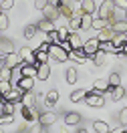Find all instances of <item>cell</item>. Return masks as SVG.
Masks as SVG:
<instances>
[{"label": "cell", "mask_w": 127, "mask_h": 133, "mask_svg": "<svg viewBox=\"0 0 127 133\" xmlns=\"http://www.w3.org/2000/svg\"><path fill=\"white\" fill-rule=\"evenodd\" d=\"M107 24V20H103V18H95L93 16V24H91V28H95V30H101V28H105Z\"/></svg>", "instance_id": "cell-38"}, {"label": "cell", "mask_w": 127, "mask_h": 133, "mask_svg": "<svg viewBox=\"0 0 127 133\" xmlns=\"http://www.w3.org/2000/svg\"><path fill=\"white\" fill-rule=\"evenodd\" d=\"M36 66H38V65L22 63V65L18 66V71H20V75H22V77H36Z\"/></svg>", "instance_id": "cell-14"}, {"label": "cell", "mask_w": 127, "mask_h": 133, "mask_svg": "<svg viewBox=\"0 0 127 133\" xmlns=\"http://www.w3.org/2000/svg\"><path fill=\"white\" fill-rule=\"evenodd\" d=\"M65 81H67L69 85H73V83L79 81V73H77L75 66H69V69H67V73H65Z\"/></svg>", "instance_id": "cell-25"}, {"label": "cell", "mask_w": 127, "mask_h": 133, "mask_svg": "<svg viewBox=\"0 0 127 133\" xmlns=\"http://www.w3.org/2000/svg\"><path fill=\"white\" fill-rule=\"evenodd\" d=\"M36 32H38V26H36V24H26L22 34H24L26 41H30V38H34V34H36Z\"/></svg>", "instance_id": "cell-32"}, {"label": "cell", "mask_w": 127, "mask_h": 133, "mask_svg": "<svg viewBox=\"0 0 127 133\" xmlns=\"http://www.w3.org/2000/svg\"><path fill=\"white\" fill-rule=\"evenodd\" d=\"M91 58H93V65L95 66H103V65H105V52H103V50H97Z\"/></svg>", "instance_id": "cell-34"}, {"label": "cell", "mask_w": 127, "mask_h": 133, "mask_svg": "<svg viewBox=\"0 0 127 133\" xmlns=\"http://www.w3.org/2000/svg\"><path fill=\"white\" fill-rule=\"evenodd\" d=\"M79 4H81V12H85V14H95V12H97L95 0H81Z\"/></svg>", "instance_id": "cell-16"}, {"label": "cell", "mask_w": 127, "mask_h": 133, "mask_svg": "<svg viewBox=\"0 0 127 133\" xmlns=\"http://www.w3.org/2000/svg\"><path fill=\"white\" fill-rule=\"evenodd\" d=\"M123 133H127V131H123Z\"/></svg>", "instance_id": "cell-59"}, {"label": "cell", "mask_w": 127, "mask_h": 133, "mask_svg": "<svg viewBox=\"0 0 127 133\" xmlns=\"http://www.w3.org/2000/svg\"><path fill=\"white\" fill-rule=\"evenodd\" d=\"M10 89H12L10 81H2V79H0V93H2V95H6V93H8Z\"/></svg>", "instance_id": "cell-44"}, {"label": "cell", "mask_w": 127, "mask_h": 133, "mask_svg": "<svg viewBox=\"0 0 127 133\" xmlns=\"http://www.w3.org/2000/svg\"><path fill=\"white\" fill-rule=\"evenodd\" d=\"M46 42H51V44H55L57 41V30H52V32H46Z\"/></svg>", "instance_id": "cell-48"}, {"label": "cell", "mask_w": 127, "mask_h": 133, "mask_svg": "<svg viewBox=\"0 0 127 133\" xmlns=\"http://www.w3.org/2000/svg\"><path fill=\"white\" fill-rule=\"evenodd\" d=\"M81 49H83V52L87 55V57H93L95 52L99 50V41H97V38H89V41L83 42V46H81Z\"/></svg>", "instance_id": "cell-7"}, {"label": "cell", "mask_w": 127, "mask_h": 133, "mask_svg": "<svg viewBox=\"0 0 127 133\" xmlns=\"http://www.w3.org/2000/svg\"><path fill=\"white\" fill-rule=\"evenodd\" d=\"M49 57H51V61H55V63H67L69 61V50H65L59 42H55V44H51V49H49Z\"/></svg>", "instance_id": "cell-1"}, {"label": "cell", "mask_w": 127, "mask_h": 133, "mask_svg": "<svg viewBox=\"0 0 127 133\" xmlns=\"http://www.w3.org/2000/svg\"><path fill=\"white\" fill-rule=\"evenodd\" d=\"M14 8V0H0V10L6 12V10Z\"/></svg>", "instance_id": "cell-43"}, {"label": "cell", "mask_w": 127, "mask_h": 133, "mask_svg": "<svg viewBox=\"0 0 127 133\" xmlns=\"http://www.w3.org/2000/svg\"><path fill=\"white\" fill-rule=\"evenodd\" d=\"M22 133H26V131H22Z\"/></svg>", "instance_id": "cell-58"}, {"label": "cell", "mask_w": 127, "mask_h": 133, "mask_svg": "<svg viewBox=\"0 0 127 133\" xmlns=\"http://www.w3.org/2000/svg\"><path fill=\"white\" fill-rule=\"evenodd\" d=\"M105 93H99V91H87V95H85V103L89 105V107H97L101 109L103 105H105V97H103Z\"/></svg>", "instance_id": "cell-2"}, {"label": "cell", "mask_w": 127, "mask_h": 133, "mask_svg": "<svg viewBox=\"0 0 127 133\" xmlns=\"http://www.w3.org/2000/svg\"><path fill=\"white\" fill-rule=\"evenodd\" d=\"M111 30L115 34H125L127 32V20H115V22H111Z\"/></svg>", "instance_id": "cell-21"}, {"label": "cell", "mask_w": 127, "mask_h": 133, "mask_svg": "<svg viewBox=\"0 0 127 133\" xmlns=\"http://www.w3.org/2000/svg\"><path fill=\"white\" fill-rule=\"evenodd\" d=\"M113 30H111V26H105V28H101L99 30V36H97V41L99 42H105V41H111L113 38Z\"/></svg>", "instance_id": "cell-26"}, {"label": "cell", "mask_w": 127, "mask_h": 133, "mask_svg": "<svg viewBox=\"0 0 127 133\" xmlns=\"http://www.w3.org/2000/svg\"><path fill=\"white\" fill-rule=\"evenodd\" d=\"M12 46H14V44H12V41L4 38V36L0 34V55H6V52H12V50H14Z\"/></svg>", "instance_id": "cell-24"}, {"label": "cell", "mask_w": 127, "mask_h": 133, "mask_svg": "<svg viewBox=\"0 0 127 133\" xmlns=\"http://www.w3.org/2000/svg\"><path fill=\"white\" fill-rule=\"evenodd\" d=\"M77 133H87V129H79V131H77Z\"/></svg>", "instance_id": "cell-53"}, {"label": "cell", "mask_w": 127, "mask_h": 133, "mask_svg": "<svg viewBox=\"0 0 127 133\" xmlns=\"http://www.w3.org/2000/svg\"><path fill=\"white\" fill-rule=\"evenodd\" d=\"M125 20H127V10H125Z\"/></svg>", "instance_id": "cell-54"}, {"label": "cell", "mask_w": 127, "mask_h": 133, "mask_svg": "<svg viewBox=\"0 0 127 133\" xmlns=\"http://www.w3.org/2000/svg\"><path fill=\"white\" fill-rule=\"evenodd\" d=\"M8 26H10L8 14H4V12H0V30H6Z\"/></svg>", "instance_id": "cell-41"}, {"label": "cell", "mask_w": 127, "mask_h": 133, "mask_svg": "<svg viewBox=\"0 0 127 133\" xmlns=\"http://www.w3.org/2000/svg\"><path fill=\"white\" fill-rule=\"evenodd\" d=\"M0 133H4V131H0Z\"/></svg>", "instance_id": "cell-57"}, {"label": "cell", "mask_w": 127, "mask_h": 133, "mask_svg": "<svg viewBox=\"0 0 127 133\" xmlns=\"http://www.w3.org/2000/svg\"><path fill=\"white\" fill-rule=\"evenodd\" d=\"M93 127H95V131H97V133H109V129H111L105 121H95Z\"/></svg>", "instance_id": "cell-36"}, {"label": "cell", "mask_w": 127, "mask_h": 133, "mask_svg": "<svg viewBox=\"0 0 127 133\" xmlns=\"http://www.w3.org/2000/svg\"><path fill=\"white\" fill-rule=\"evenodd\" d=\"M0 107H2V113H10V115H14V113H16V105H14L12 101H4Z\"/></svg>", "instance_id": "cell-35"}, {"label": "cell", "mask_w": 127, "mask_h": 133, "mask_svg": "<svg viewBox=\"0 0 127 133\" xmlns=\"http://www.w3.org/2000/svg\"><path fill=\"white\" fill-rule=\"evenodd\" d=\"M67 42H69V46H71V50L83 46V38H81V34H79V32H71V36L67 38Z\"/></svg>", "instance_id": "cell-20"}, {"label": "cell", "mask_w": 127, "mask_h": 133, "mask_svg": "<svg viewBox=\"0 0 127 133\" xmlns=\"http://www.w3.org/2000/svg\"><path fill=\"white\" fill-rule=\"evenodd\" d=\"M24 107H34L36 105V95H32L30 91H26L24 95H22V101H20Z\"/></svg>", "instance_id": "cell-27"}, {"label": "cell", "mask_w": 127, "mask_h": 133, "mask_svg": "<svg viewBox=\"0 0 127 133\" xmlns=\"http://www.w3.org/2000/svg\"><path fill=\"white\" fill-rule=\"evenodd\" d=\"M109 133H123V131H121V129H115V131H113V129H109Z\"/></svg>", "instance_id": "cell-51"}, {"label": "cell", "mask_w": 127, "mask_h": 133, "mask_svg": "<svg viewBox=\"0 0 127 133\" xmlns=\"http://www.w3.org/2000/svg\"><path fill=\"white\" fill-rule=\"evenodd\" d=\"M12 73H14V69H10L6 65H0V79L2 81H10L12 79Z\"/></svg>", "instance_id": "cell-31"}, {"label": "cell", "mask_w": 127, "mask_h": 133, "mask_svg": "<svg viewBox=\"0 0 127 133\" xmlns=\"http://www.w3.org/2000/svg\"><path fill=\"white\" fill-rule=\"evenodd\" d=\"M69 36H71V28H69L67 24L61 26V28H57V41H59V42H65Z\"/></svg>", "instance_id": "cell-28"}, {"label": "cell", "mask_w": 127, "mask_h": 133, "mask_svg": "<svg viewBox=\"0 0 127 133\" xmlns=\"http://www.w3.org/2000/svg\"><path fill=\"white\" fill-rule=\"evenodd\" d=\"M117 121H119L121 125H123V127H127V107H123L121 111H119V115H117Z\"/></svg>", "instance_id": "cell-42"}, {"label": "cell", "mask_w": 127, "mask_h": 133, "mask_svg": "<svg viewBox=\"0 0 127 133\" xmlns=\"http://www.w3.org/2000/svg\"><path fill=\"white\" fill-rule=\"evenodd\" d=\"M69 58H73L77 63H85V61H87V55L83 52V49H73V50H69Z\"/></svg>", "instance_id": "cell-23"}, {"label": "cell", "mask_w": 127, "mask_h": 133, "mask_svg": "<svg viewBox=\"0 0 127 133\" xmlns=\"http://www.w3.org/2000/svg\"><path fill=\"white\" fill-rule=\"evenodd\" d=\"M18 55H20V58H22L24 63L38 65V63H36V58H34V49H30V46H22V49L18 50Z\"/></svg>", "instance_id": "cell-8"}, {"label": "cell", "mask_w": 127, "mask_h": 133, "mask_svg": "<svg viewBox=\"0 0 127 133\" xmlns=\"http://www.w3.org/2000/svg\"><path fill=\"white\" fill-rule=\"evenodd\" d=\"M51 77V65L49 63H38V66H36V79L38 81H46Z\"/></svg>", "instance_id": "cell-10"}, {"label": "cell", "mask_w": 127, "mask_h": 133, "mask_svg": "<svg viewBox=\"0 0 127 133\" xmlns=\"http://www.w3.org/2000/svg\"><path fill=\"white\" fill-rule=\"evenodd\" d=\"M113 6L119 10H127V0H113Z\"/></svg>", "instance_id": "cell-46"}, {"label": "cell", "mask_w": 127, "mask_h": 133, "mask_svg": "<svg viewBox=\"0 0 127 133\" xmlns=\"http://www.w3.org/2000/svg\"><path fill=\"white\" fill-rule=\"evenodd\" d=\"M0 34H2V30H0Z\"/></svg>", "instance_id": "cell-56"}, {"label": "cell", "mask_w": 127, "mask_h": 133, "mask_svg": "<svg viewBox=\"0 0 127 133\" xmlns=\"http://www.w3.org/2000/svg\"><path fill=\"white\" fill-rule=\"evenodd\" d=\"M20 115L24 117L26 121H30V123H32V121H38V115H41V113L36 111V107H24V105H22Z\"/></svg>", "instance_id": "cell-9"}, {"label": "cell", "mask_w": 127, "mask_h": 133, "mask_svg": "<svg viewBox=\"0 0 127 133\" xmlns=\"http://www.w3.org/2000/svg\"><path fill=\"white\" fill-rule=\"evenodd\" d=\"M85 95H87V91H83V89H77V91L71 93V97H69V99L73 101V103H81V101H85Z\"/></svg>", "instance_id": "cell-33"}, {"label": "cell", "mask_w": 127, "mask_h": 133, "mask_svg": "<svg viewBox=\"0 0 127 133\" xmlns=\"http://www.w3.org/2000/svg\"><path fill=\"white\" fill-rule=\"evenodd\" d=\"M42 14H44V18H46V20H51V22H57V20L61 18L59 10H57V6H55L52 2H49V4L42 8Z\"/></svg>", "instance_id": "cell-6"}, {"label": "cell", "mask_w": 127, "mask_h": 133, "mask_svg": "<svg viewBox=\"0 0 127 133\" xmlns=\"http://www.w3.org/2000/svg\"><path fill=\"white\" fill-rule=\"evenodd\" d=\"M34 58H36V63H49L51 61L49 52H44V50H34Z\"/></svg>", "instance_id": "cell-37"}, {"label": "cell", "mask_w": 127, "mask_h": 133, "mask_svg": "<svg viewBox=\"0 0 127 133\" xmlns=\"http://www.w3.org/2000/svg\"><path fill=\"white\" fill-rule=\"evenodd\" d=\"M121 55H127V41L123 42V46H121Z\"/></svg>", "instance_id": "cell-50"}, {"label": "cell", "mask_w": 127, "mask_h": 133, "mask_svg": "<svg viewBox=\"0 0 127 133\" xmlns=\"http://www.w3.org/2000/svg\"><path fill=\"white\" fill-rule=\"evenodd\" d=\"M107 81H109V87H117V85H121V75L119 73H111Z\"/></svg>", "instance_id": "cell-39"}, {"label": "cell", "mask_w": 127, "mask_h": 133, "mask_svg": "<svg viewBox=\"0 0 127 133\" xmlns=\"http://www.w3.org/2000/svg\"><path fill=\"white\" fill-rule=\"evenodd\" d=\"M73 2H81V0H73Z\"/></svg>", "instance_id": "cell-55"}, {"label": "cell", "mask_w": 127, "mask_h": 133, "mask_svg": "<svg viewBox=\"0 0 127 133\" xmlns=\"http://www.w3.org/2000/svg\"><path fill=\"white\" fill-rule=\"evenodd\" d=\"M91 24H93V14H85L81 16V30H91Z\"/></svg>", "instance_id": "cell-30"}, {"label": "cell", "mask_w": 127, "mask_h": 133, "mask_svg": "<svg viewBox=\"0 0 127 133\" xmlns=\"http://www.w3.org/2000/svg\"><path fill=\"white\" fill-rule=\"evenodd\" d=\"M14 121V115H10V113H0V125H10Z\"/></svg>", "instance_id": "cell-40"}, {"label": "cell", "mask_w": 127, "mask_h": 133, "mask_svg": "<svg viewBox=\"0 0 127 133\" xmlns=\"http://www.w3.org/2000/svg\"><path fill=\"white\" fill-rule=\"evenodd\" d=\"M49 49H51V42H41V44H38V46H36V50H44V52H49Z\"/></svg>", "instance_id": "cell-49"}, {"label": "cell", "mask_w": 127, "mask_h": 133, "mask_svg": "<svg viewBox=\"0 0 127 133\" xmlns=\"http://www.w3.org/2000/svg\"><path fill=\"white\" fill-rule=\"evenodd\" d=\"M0 63H2V65H6V66H10V69H18L24 61L20 58L18 52L12 50V52H6V55H0Z\"/></svg>", "instance_id": "cell-3"}, {"label": "cell", "mask_w": 127, "mask_h": 133, "mask_svg": "<svg viewBox=\"0 0 127 133\" xmlns=\"http://www.w3.org/2000/svg\"><path fill=\"white\" fill-rule=\"evenodd\" d=\"M4 101H6V99H4V95H2V93H0V105H2V103H4Z\"/></svg>", "instance_id": "cell-52"}, {"label": "cell", "mask_w": 127, "mask_h": 133, "mask_svg": "<svg viewBox=\"0 0 127 133\" xmlns=\"http://www.w3.org/2000/svg\"><path fill=\"white\" fill-rule=\"evenodd\" d=\"M81 16H83V12H81V8H79L75 14H73V16L69 18V28H71V32L81 30Z\"/></svg>", "instance_id": "cell-11"}, {"label": "cell", "mask_w": 127, "mask_h": 133, "mask_svg": "<svg viewBox=\"0 0 127 133\" xmlns=\"http://www.w3.org/2000/svg\"><path fill=\"white\" fill-rule=\"evenodd\" d=\"M81 123V115L77 113V111H71V113H67L65 115V125L67 127H75V125Z\"/></svg>", "instance_id": "cell-19"}, {"label": "cell", "mask_w": 127, "mask_h": 133, "mask_svg": "<svg viewBox=\"0 0 127 133\" xmlns=\"http://www.w3.org/2000/svg\"><path fill=\"white\" fill-rule=\"evenodd\" d=\"M22 95H24V91H20L18 87H12V89L4 95V99H6V101H12V103H20V101H22Z\"/></svg>", "instance_id": "cell-12"}, {"label": "cell", "mask_w": 127, "mask_h": 133, "mask_svg": "<svg viewBox=\"0 0 127 133\" xmlns=\"http://www.w3.org/2000/svg\"><path fill=\"white\" fill-rule=\"evenodd\" d=\"M57 119H59L57 111H42L41 115H38V123H41V127H51Z\"/></svg>", "instance_id": "cell-5"}, {"label": "cell", "mask_w": 127, "mask_h": 133, "mask_svg": "<svg viewBox=\"0 0 127 133\" xmlns=\"http://www.w3.org/2000/svg\"><path fill=\"white\" fill-rule=\"evenodd\" d=\"M49 2H51V0H34V8H36V10H42Z\"/></svg>", "instance_id": "cell-47"}, {"label": "cell", "mask_w": 127, "mask_h": 133, "mask_svg": "<svg viewBox=\"0 0 127 133\" xmlns=\"http://www.w3.org/2000/svg\"><path fill=\"white\" fill-rule=\"evenodd\" d=\"M36 26H38V30H42V32H52V30H57L55 28V22H51V20H46V18H42V20H38L36 22Z\"/></svg>", "instance_id": "cell-22"}, {"label": "cell", "mask_w": 127, "mask_h": 133, "mask_svg": "<svg viewBox=\"0 0 127 133\" xmlns=\"http://www.w3.org/2000/svg\"><path fill=\"white\" fill-rule=\"evenodd\" d=\"M26 133H41V123H38V121H32V125L26 129Z\"/></svg>", "instance_id": "cell-45"}, {"label": "cell", "mask_w": 127, "mask_h": 133, "mask_svg": "<svg viewBox=\"0 0 127 133\" xmlns=\"http://www.w3.org/2000/svg\"><path fill=\"white\" fill-rule=\"evenodd\" d=\"M16 87L20 89V91H30L34 87V77H20V81L16 83Z\"/></svg>", "instance_id": "cell-15"}, {"label": "cell", "mask_w": 127, "mask_h": 133, "mask_svg": "<svg viewBox=\"0 0 127 133\" xmlns=\"http://www.w3.org/2000/svg\"><path fill=\"white\" fill-rule=\"evenodd\" d=\"M57 101H59V91H57V89H51V91L44 93V103H46V107H55Z\"/></svg>", "instance_id": "cell-17"}, {"label": "cell", "mask_w": 127, "mask_h": 133, "mask_svg": "<svg viewBox=\"0 0 127 133\" xmlns=\"http://www.w3.org/2000/svg\"><path fill=\"white\" fill-rule=\"evenodd\" d=\"M93 89H95V91H99V93L109 91V81H107V79H97V81L93 83Z\"/></svg>", "instance_id": "cell-29"}, {"label": "cell", "mask_w": 127, "mask_h": 133, "mask_svg": "<svg viewBox=\"0 0 127 133\" xmlns=\"http://www.w3.org/2000/svg\"><path fill=\"white\" fill-rule=\"evenodd\" d=\"M113 10H115V6H113V0H103L101 4H99V8H97V12H99V18H103V20H109V18L113 16Z\"/></svg>", "instance_id": "cell-4"}, {"label": "cell", "mask_w": 127, "mask_h": 133, "mask_svg": "<svg viewBox=\"0 0 127 133\" xmlns=\"http://www.w3.org/2000/svg\"><path fill=\"white\" fill-rule=\"evenodd\" d=\"M109 95H111V101H121L123 97H125V89L121 87V85H117V87H109Z\"/></svg>", "instance_id": "cell-18"}, {"label": "cell", "mask_w": 127, "mask_h": 133, "mask_svg": "<svg viewBox=\"0 0 127 133\" xmlns=\"http://www.w3.org/2000/svg\"><path fill=\"white\" fill-rule=\"evenodd\" d=\"M99 50H103L105 55H121V50L113 44L111 41H105V42H99Z\"/></svg>", "instance_id": "cell-13"}]
</instances>
